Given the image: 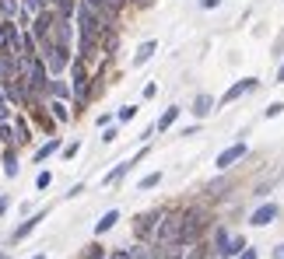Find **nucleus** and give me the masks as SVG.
<instances>
[{
	"instance_id": "obj_2",
	"label": "nucleus",
	"mask_w": 284,
	"mask_h": 259,
	"mask_svg": "<svg viewBox=\"0 0 284 259\" xmlns=\"http://www.w3.org/2000/svg\"><path fill=\"white\" fill-rule=\"evenodd\" d=\"M18 46H21V39H18L14 25H11V21H0V53L7 49V53H14V56H18Z\"/></svg>"
},
{
	"instance_id": "obj_9",
	"label": "nucleus",
	"mask_w": 284,
	"mask_h": 259,
	"mask_svg": "<svg viewBox=\"0 0 284 259\" xmlns=\"http://www.w3.org/2000/svg\"><path fill=\"white\" fill-rule=\"evenodd\" d=\"M176 119H179V105H168V109L161 112V119L154 123V130H158V133H165V130H168L172 123H176Z\"/></svg>"
},
{
	"instance_id": "obj_17",
	"label": "nucleus",
	"mask_w": 284,
	"mask_h": 259,
	"mask_svg": "<svg viewBox=\"0 0 284 259\" xmlns=\"http://www.w3.org/2000/svg\"><path fill=\"white\" fill-rule=\"evenodd\" d=\"M158 182H161V172H151V175H144L141 182H137V189H154Z\"/></svg>"
},
{
	"instance_id": "obj_23",
	"label": "nucleus",
	"mask_w": 284,
	"mask_h": 259,
	"mask_svg": "<svg viewBox=\"0 0 284 259\" xmlns=\"http://www.w3.org/2000/svg\"><path fill=\"white\" fill-rule=\"evenodd\" d=\"M49 182H53V175H49V172H39V179H35V186H39V189H49Z\"/></svg>"
},
{
	"instance_id": "obj_14",
	"label": "nucleus",
	"mask_w": 284,
	"mask_h": 259,
	"mask_svg": "<svg viewBox=\"0 0 284 259\" xmlns=\"http://www.w3.org/2000/svg\"><path fill=\"white\" fill-rule=\"evenodd\" d=\"M211 109H214V98H211V95H197V102H193V112H197V116H207Z\"/></svg>"
},
{
	"instance_id": "obj_1",
	"label": "nucleus",
	"mask_w": 284,
	"mask_h": 259,
	"mask_svg": "<svg viewBox=\"0 0 284 259\" xmlns=\"http://www.w3.org/2000/svg\"><path fill=\"white\" fill-rule=\"evenodd\" d=\"M200 228H204V214H190V217H183V231H179V242L186 245V242H193L197 235H200Z\"/></svg>"
},
{
	"instance_id": "obj_10",
	"label": "nucleus",
	"mask_w": 284,
	"mask_h": 259,
	"mask_svg": "<svg viewBox=\"0 0 284 259\" xmlns=\"http://www.w3.org/2000/svg\"><path fill=\"white\" fill-rule=\"evenodd\" d=\"M242 249H246V238H228V242H224L217 252H221V259H228V256H239Z\"/></svg>"
},
{
	"instance_id": "obj_25",
	"label": "nucleus",
	"mask_w": 284,
	"mask_h": 259,
	"mask_svg": "<svg viewBox=\"0 0 284 259\" xmlns=\"http://www.w3.org/2000/svg\"><path fill=\"white\" fill-rule=\"evenodd\" d=\"M281 112H284V105H281V102H274V105L267 109V119H274V116H281Z\"/></svg>"
},
{
	"instance_id": "obj_18",
	"label": "nucleus",
	"mask_w": 284,
	"mask_h": 259,
	"mask_svg": "<svg viewBox=\"0 0 284 259\" xmlns=\"http://www.w3.org/2000/svg\"><path fill=\"white\" fill-rule=\"evenodd\" d=\"M49 109H53V116H56L60 123H67V116H71V112H67V105H64V102H53Z\"/></svg>"
},
{
	"instance_id": "obj_28",
	"label": "nucleus",
	"mask_w": 284,
	"mask_h": 259,
	"mask_svg": "<svg viewBox=\"0 0 284 259\" xmlns=\"http://www.w3.org/2000/svg\"><path fill=\"white\" fill-rule=\"evenodd\" d=\"M7 207H11V200H7V196H0V217L7 214Z\"/></svg>"
},
{
	"instance_id": "obj_16",
	"label": "nucleus",
	"mask_w": 284,
	"mask_h": 259,
	"mask_svg": "<svg viewBox=\"0 0 284 259\" xmlns=\"http://www.w3.org/2000/svg\"><path fill=\"white\" fill-rule=\"evenodd\" d=\"M137 158H141V154H137ZM137 158H130V161H120V165H116V168H112V172L105 175V182H116V179H120V175H123L127 168H134V165H137Z\"/></svg>"
},
{
	"instance_id": "obj_13",
	"label": "nucleus",
	"mask_w": 284,
	"mask_h": 259,
	"mask_svg": "<svg viewBox=\"0 0 284 259\" xmlns=\"http://www.w3.org/2000/svg\"><path fill=\"white\" fill-rule=\"evenodd\" d=\"M154 49H158V42H144L141 49H137V56H134V67H141V63H147L151 56H154Z\"/></svg>"
},
{
	"instance_id": "obj_29",
	"label": "nucleus",
	"mask_w": 284,
	"mask_h": 259,
	"mask_svg": "<svg viewBox=\"0 0 284 259\" xmlns=\"http://www.w3.org/2000/svg\"><path fill=\"white\" fill-rule=\"evenodd\" d=\"M239 259H256V252H253V249L246 245V252H239Z\"/></svg>"
},
{
	"instance_id": "obj_24",
	"label": "nucleus",
	"mask_w": 284,
	"mask_h": 259,
	"mask_svg": "<svg viewBox=\"0 0 284 259\" xmlns=\"http://www.w3.org/2000/svg\"><path fill=\"white\" fill-rule=\"evenodd\" d=\"M11 119V109H7V102H4V91H0V123H7Z\"/></svg>"
},
{
	"instance_id": "obj_31",
	"label": "nucleus",
	"mask_w": 284,
	"mask_h": 259,
	"mask_svg": "<svg viewBox=\"0 0 284 259\" xmlns=\"http://www.w3.org/2000/svg\"><path fill=\"white\" fill-rule=\"evenodd\" d=\"M221 0H200V7H217Z\"/></svg>"
},
{
	"instance_id": "obj_5",
	"label": "nucleus",
	"mask_w": 284,
	"mask_h": 259,
	"mask_svg": "<svg viewBox=\"0 0 284 259\" xmlns=\"http://www.w3.org/2000/svg\"><path fill=\"white\" fill-rule=\"evenodd\" d=\"M270 221H277V203H263V207H256L253 217H249V224H256V228H267Z\"/></svg>"
},
{
	"instance_id": "obj_26",
	"label": "nucleus",
	"mask_w": 284,
	"mask_h": 259,
	"mask_svg": "<svg viewBox=\"0 0 284 259\" xmlns=\"http://www.w3.org/2000/svg\"><path fill=\"white\" fill-rule=\"evenodd\" d=\"M49 88H53L56 98H67V84H49Z\"/></svg>"
},
{
	"instance_id": "obj_8",
	"label": "nucleus",
	"mask_w": 284,
	"mask_h": 259,
	"mask_svg": "<svg viewBox=\"0 0 284 259\" xmlns=\"http://www.w3.org/2000/svg\"><path fill=\"white\" fill-rule=\"evenodd\" d=\"M74 95H77V98L88 95V77H84V67L81 63H74Z\"/></svg>"
},
{
	"instance_id": "obj_6",
	"label": "nucleus",
	"mask_w": 284,
	"mask_h": 259,
	"mask_svg": "<svg viewBox=\"0 0 284 259\" xmlns=\"http://www.w3.org/2000/svg\"><path fill=\"white\" fill-rule=\"evenodd\" d=\"M256 84H260V81H256V77H246V81H239V84H232V88H228V91H224V98H221V102H235V98H242V95H246V91H253V88H256Z\"/></svg>"
},
{
	"instance_id": "obj_22",
	"label": "nucleus",
	"mask_w": 284,
	"mask_h": 259,
	"mask_svg": "<svg viewBox=\"0 0 284 259\" xmlns=\"http://www.w3.org/2000/svg\"><path fill=\"white\" fill-rule=\"evenodd\" d=\"M0 140L4 144H14V130L7 126V123H0Z\"/></svg>"
},
{
	"instance_id": "obj_34",
	"label": "nucleus",
	"mask_w": 284,
	"mask_h": 259,
	"mask_svg": "<svg viewBox=\"0 0 284 259\" xmlns=\"http://www.w3.org/2000/svg\"><path fill=\"white\" fill-rule=\"evenodd\" d=\"M0 259H7V252H0Z\"/></svg>"
},
{
	"instance_id": "obj_27",
	"label": "nucleus",
	"mask_w": 284,
	"mask_h": 259,
	"mask_svg": "<svg viewBox=\"0 0 284 259\" xmlns=\"http://www.w3.org/2000/svg\"><path fill=\"white\" fill-rule=\"evenodd\" d=\"M77 151H81V144H77V140H74L71 147H67V151H64V158H74V154H77Z\"/></svg>"
},
{
	"instance_id": "obj_32",
	"label": "nucleus",
	"mask_w": 284,
	"mask_h": 259,
	"mask_svg": "<svg viewBox=\"0 0 284 259\" xmlns=\"http://www.w3.org/2000/svg\"><path fill=\"white\" fill-rule=\"evenodd\" d=\"M284 81V63H281V70H277V84H281Z\"/></svg>"
},
{
	"instance_id": "obj_21",
	"label": "nucleus",
	"mask_w": 284,
	"mask_h": 259,
	"mask_svg": "<svg viewBox=\"0 0 284 259\" xmlns=\"http://www.w3.org/2000/svg\"><path fill=\"white\" fill-rule=\"evenodd\" d=\"M42 4H46V0H25V11H28V14H42Z\"/></svg>"
},
{
	"instance_id": "obj_4",
	"label": "nucleus",
	"mask_w": 284,
	"mask_h": 259,
	"mask_svg": "<svg viewBox=\"0 0 284 259\" xmlns=\"http://www.w3.org/2000/svg\"><path fill=\"white\" fill-rule=\"evenodd\" d=\"M242 154H246V144H232V147H224V151L217 154V161H214V165H217V168L224 172V168H232V165H235V161H239Z\"/></svg>"
},
{
	"instance_id": "obj_15",
	"label": "nucleus",
	"mask_w": 284,
	"mask_h": 259,
	"mask_svg": "<svg viewBox=\"0 0 284 259\" xmlns=\"http://www.w3.org/2000/svg\"><path fill=\"white\" fill-rule=\"evenodd\" d=\"M4 175H7V179H14V175H18V158H14V151H11V147H7V154H4Z\"/></svg>"
},
{
	"instance_id": "obj_12",
	"label": "nucleus",
	"mask_w": 284,
	"mask_h": 259,
	"mask_svg": "<svg viewBox=\"0 0 284 259\" xmlns=\"http://www.w3.org/2000/svg\"><path fill=\"white\" fill-rule=\"evenodd\" d=\"M56 151H60V140L53 137V140H46V144L35 151V161H46V158H49V154H56Z\"/></svg>"
},
{
	"instance_id": "obj_33",
	"label": "nucleus",
	"mask_w": 284,
	"mask_h": 259,
	"mask_svg": "<svg viewBox=\"0 0 284 259\" xmlns=\"http://www.w3.org/2000/svg\"><path fill=\"white\" fill-rule=\"evenodd\" d=\"M32 259H46V252H39V256H32Z\"/></svg>"
},
{
	"instance_id": "obj_19",
	"label": "nucleus",
	"mask_w": 284,
	"mask_h": 259,
	"mask_svg": "<svg viewBox=\"0 0 284 259\" xmlns=\"http://www.w3.org/2000/svg\"><path fill=\"white\" fill-rule=\"evenodd\" d=\"M14 11H18V4H14V0H0V14H4V21H7Z\"/></svg>"
},
{
	"instance_id": "obj_3",
	"label": "nucleus",
	"mask_w": 284,
	"mask_h": 259,
	"mask_svg": "<svg viewBox=\"0 0 284 259\" xmlns=\"http://www.w3.org/2000/svg\"><path fill=\"white\" fill-rule=\"evenodd\" d=\"M179 231H183V217H179V214H172L165 224L158 221V238H161V242H176V238H179Z\"/></svg>"
},
{
	"instance_id": "obj_20",
	"label": "nucleus",
	"mask_w": 284,
	"mask_h": 259,
	"mask_svg": "<svg viewBox=\"0 0 284 259\" xmlns=\"http://www.w3.org/2000/svg\"><path fill=\"white\" fill-rule=\"evenodd\" d=\"M134 116H137V105H123V109H120V119H123V123H130Z\"/></svg>"
},
{
	"instance_id": "obj_30",
	"label": "nucleus",
	"mask_w": 284,
	"mask_h": 259,
	"mask_svg": "<svg viewBox=\"0 0 284 259\" xmlns=\"http://www.w3.org/2000/svg\"><path fill=\"white\" fill-rule=\"evenodd\" d=\"M274 259H284V242L277 245V249H274Z\"/></svg>"
},
{
	"instance_id": "obj_7",
	"label": "nucleus",
	"mask_w": 284,
	"mask_h": 259,
	"mask_svg": "<svg viewBox=\"0 0 284 259\" xmlns=\"http://www.w3.org/2000/svg\"><path fill=\"white\" fill-rule=\"evenodd\" d=\"M39 221H46V214H35V217H28V221H25V224H21V228H18L14 235H11V238H14V242H21V238H28V235H32L35 228H39Z\"/></svg>"
},
{
	"instance_id": "obj_11",
	"label": "nucleus",
	"mask_w": 284,
	"mask_h": 259,
	"mask_svg": "<svg viewBox=\"0 0 284 259\" xmlns=\"http://www.w3.org/2000/svg\"><path fill=\"white\" fill-rule=\"evenodd\" d=\"M116 221H120V210H109V214H102V221L95 224V235H105V231H109Z\"/></svg>"
}]
</instances>
